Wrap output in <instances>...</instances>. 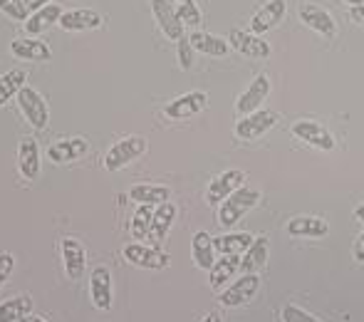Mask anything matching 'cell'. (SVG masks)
Here are the masks:
<instances>
[{
  "instance_id": "f546056e",
  "label": "cell",
  "mask_w": 364,
  "mask_h": 322,
  "mask_svg": "<svg viewBox=\"0 0 364 322\" xmlns=\"http://www.w3.org/2000/svg\"><path fill=\"white\" fill-rule=\"evenodd\" d=\"M28 82V73L25 70H8L5 75H0V107L8 104V100L18 97V92Z\"/></svg>"
},
{
  "instance_id": "ffe728a7",
  "label": "cell",
  "mask_w": 364,
  "mask_h": 322,
  "mask_svg": "<svg viewBox=\"0 0 364 322\" xmlns=\"http://www.w3.org/2000/svg\"><path fill=\"white\" fill-rule=\"evenodd\" d=\"M87 151H90L87 139H82V136H73V139L55 141V144L48 149V156H50V161H55V163H68V161L82 159Z\"/></svg>"
},
{
  "instance_id": "836d02e7",
  "label": "cell",
  "mask_w": 364,
  "mask_h": 322,
  "mask_svg": "<svg viewBox=\"0 0 364 322\" xmlns=\"http://www.w3.org/2000/svg\"><path fill=\"white\" fill-rule=\"evenodd\" d=\"M0 13H5L13 20H28V5L25 0H0Z\"/></svg>"
},
{
  "instance_id": "60d3db41",
  "label": "cell",
  "mask_w": 364,
  "mask_h": 322,
  "mask_svg": "<svg viewBox=\"0 0 364 322\" xmlns=\"http://www.w3.org/2000/svg\"><path fill=\"white\" fill-rule=\"evenodd\" d=\"M201 322H223V320H220V315H218V313H208Z\"/></svg>"
},
{
  "instance_id": "44dd1931",
  "label": "cell",
  "mask_w": 364,
  "mask_h": 322,
  "mask_svg": "<svg viewBox=\"0 0 364 322\" xmlns=\"http://www.w3.org/2000/svg\"><path fill=\"white\" fill-rule=\"evenodd\" d=\"M292 238H325L330 233V223L317 216H295L288 221V228Z\"/></svg>"
},
{
  "instance_id": "8992f818",
  "label": "cell",
  "mask_w": 364,
  "mask_h": 322,
  "mask_svg": "<svg viewBox=\"0 0 364 322\" xmlns=\"http://www.w3.org/2000/svg\"><path fill=\"white\" fill-rule=\"evenodd\" d=\"M18 107L20 112H23L25 119L33 124V129H45L50 122V112H48V102L43 100V95H40L35 87L25 85L23 90L18 92Z\"/></svg>"
},
{
  "instance_id": "52a82bcc",
  "label": "cell",
  "mask_w": 364,
  "mask_h": 322,
  "mask_svg": "<svg viewBox=\"0 0 364 322\" xmlns=\"http://www.w3.org/2000/svg\"><path fill=\"white\" fill-rule=\"evenodd\" d=\"M260 288L258 273H243L235 283H230L225 290H220L218 300L223 308H240V305H248L255 298Z\"/></svg>"
},
{
  "instance_id": "484cf974",
  "label": "cell",
  "mask_w": 364,
  "mask_h": 322,
  "mask_svg": "<svg viewBox=\"0 0 364 322\" xmlns=\"http://www.w3.org/2000/svg\"><path fill=\"white\" fill-rule=\"evenodd\" d=\"M129 198L136 206H161L171 198V191L166 186H156V183H134L129 188Z\"/></svg>"
},
{
  "instance_id": "83f0119b",
  "label": "cell",
  "mask_w": 364,
  "mask_h": 322,
  "mask_svg": "<svg viewBox=\"0 0 364 322\" xmlns=\"http://www.w3.org/2000/svg\"><path fill=\"white\" fill-rule=\"evenodd\" d=\"M191 258L196 263V268L201 270H211L213 263H216V245H213V238L208 236L206 231H198L191 241Z\"/></svg>"
},
{
  "instance_id": "4fadbf2b",
  "label": "cell",
  "mask_w": 364,
  "mask_h": 322,
  "mask_svg": "<svg viewBox=\"0 0 364 322\" xmlns=\"http://www.w3.org/2000/svg\"><path fill=\"white\" fill-rule=\"evenodd\" d=\"M208 107V95L206 92H186V95L176 97L166 104L164 114L168 119H188V117H196L198 112H203Z\"/></svg>"
},
{
  "instance_id": "8d00e7d4",
  "label": "cell",
  "mask_w": 364,
  "mask_h": 322,
  "mask_svg": "<svg viewBox=\"0 0 364 322\" xmlns=\"http://www.w3.org/2000/svg\"><path fill=\"white\" fill-rule=\"evenodd\" d=\"M15 268V258L13 253H0V285L5 283V280L10 278V273H13Z\"/></svg>"
},
{
  "instance_id": "3957f363",
  "label": "cell",
  "mask_w": 364,
  "mask_h": 322,
  "mask_svg": "<svg viewBox=\"0 0 364 322\" xmlns=\"http://www.w3.org/2000/svg\"><path fill=\"white\" fill-rule=\"evenodd\" d=\"M146 151V139L144 136H124V139L114 141L112 144V149L105 154V168L109 173L119 171V168H124L127 163L136 161L141 154Z\"/></svg>"
},
{
  "instance_id": "5b68a950",
  "label": "cell",
  "mask_w": 364,
  "mask_h": 322,
  "mask_svg": "<svg viewBox=\"0 0 364 322\" xmlns=\"http://www.w3.org/2000/svg\"><path fill=\"white\" fill-rule=\"evenodd\" d=\"M292 136H295L297 141H302V144L317 149V151H332L337 144L335 136H332V132L315 119L295 122V124H292Z\"/></svg>"
},
{
  "instance_id": "277c9868",
  "label": "cell",
  "mask_w": 364,
  "mask_h": 322,
  "mask_svg": "<svg viewBox=\"0 0 364 322\" xmlns=\"http://www.w3.org/2000/svg\"><path fill=\"white\" fill-rule=\"evenodd\" d=\"M270 90H273V85H270L268 75L265 73L255 75V77L248 82V87L240 92L238 100H235V112H238L240 117H245V114H253V112L263 109L265 100L270 97Z\"/></svg>"
},
{
  "instance_id": "7402d4cb",
  "label": "cell",
  "mask_w": 364,
  "mask_h": 322,
  "mask_svg": "<svg viewBox=\"0 0 364 322\" xmlns=\"http://www.w3.org/2000/svg\"><path fill=\"white\" fill-rule=\"evenodd\" d=\"M60 18H63L60 5L50 3V5H45V8H40V10H35V13L28 15V20H25V33H28V38L40 35L48 28H53L55 23H60Z\"/></svg>"
},
{
  "instance_id": "30bf717a",
  "label": "cell",
  "mask_w": 364,
  "mask_h": 322,
  "mask_svg": "<svg viewBox=\"0 0 364 322\" xmlns=\"http://www.w3.org/2000/svg\"><path fill=\"white\" fill-rule=\"evenodd\" d=\"M243 181H245V173L240 171V168H228V171L218 173V176L208 183L206 201L211 203V206H220L230 193L238 191V188L243 186Z\"/></svg>"
},
{
  "instance_id": "7c38bea8",
  "label": "cell",
  "mask_w": 364,
  "mask_h": 322,
  "mask_svg": "<svg viewBox=\"0 0 364 322\" xmlns=\"http://www.w3.org/2000/svg\"><path fill=\"white\" fill-rule=\"evenodd\" d=\"M297 15H300V20L305 23V28L315 30L317 35H322V38H327V40L337 38V23L325 8H317V5H312V3H302Z\"/></svg>"
},
{
  "instance_id": "7bdbcfd3",
  "label": "cell",
  "mask_w": 364,
  "mask_h": 322,
  "mask_svg": "<svg viewBox=\"0 0 364 322\" xmlns=\"http://www.w3.org/2000/svg\"><path fill=\"white\" fill-rule=\"evenodd\" d=\"M18 322H45L43 318H35V315H25L23 320H18Z\"/></svg>"
},
{
  "instance_id": "ba28073f",
  "label": "cell",
  "mask_w": 364,
  "mask_h": 322,
  "mask_svg": "<svg viewBox=\"0 0 364 322\" xmlns=\"http://www.w3.org/2000/svg\"><path fill=\"white\" fill-rule=\"evenodd\" d=\"M228 45L233 50H238L240 55L245 58H253V60H265L270 58V43H265L263 35H255V33H245V30L233 28L228 33Z\"/></svg>"
},
{
  "instance_id": "4316f807",
  "label": "cell",
  "mask_w": 364,
  "mask_h": 322,
  "mask_svg": "<svg viewBox=\"0 0 364 322\" xmlns=\"http://www.w3.org/2000/svg\"><path fill=\"white\" fill-rule=\"evenodd\" d=\"M235 273H240V255H220L213 268L208 270V283L213 290H223Z\"/></svg>"
},
{
  "instance_id": "2e32d148",
  "label": "cell",
  "mask_w": 364,
  "mask_h": 322,
  "mask_svg": "<svg viewBox=\"0 0 364 322\" xmlns=\"http://www.w3.org/2000/svg\"><path fill=\"white\" fill-rule=\"evenodd\" d=\"M10 53L18 60H28V63H50L53 60V50L48 48V43L35 38H15L10 43Z\"/></svg>"
},
{
  "instance_id": "7a4b0ae2",
  "label": "cell",
  "mask_w": 364,
  "mask_h": 322,
  "mask_svg": "<svg viewBox=\"0 0 364 322\" xmlns=\"http://www.w3.org/2000/svg\"><path fill=\"white\" fill-rule=\"evenodd\" d=\"M278 119H280L278 112L258 109V112H253V114L240 117L233 127V134H235V139H240V141H255L268 134V132L278 124Z\"/></svg>"
},
{
  "instance_id": "1f68e13d",
  "label": "cell",
  "mask_w": 364,
  "mask_h": 322,
  "mask_svg": "<svg viewBox=\"0 0 364 322\" xmlns=\"http://www.w3.org/2000/svg\"><path fill=\"white\" fill-rule=\"evenodd\" d=\"M173 8V13L178 15L183 25L188 28H198L203 23V15H201V8L196 5V0H168Z\"/></svg>"
},
{
  "instance_id": "cb8c5ba5",
  "label": "cell",
  "mask_w": 364,
  "mask_h": 322,
  "mask_svg": "<svg viewBox=\"0 0 364 322\" xmlns=\"http://www.w3.org/2000/svg\"><path fill=\"white\" fill-rule=\"evenodd\" d=\"M188 40H191V45H193L196 53H203V55H208V58H225V55L230 53L228 40L218 38V35H213V33L196 30L193 35H188Z\"/></svg>"
},
{
  "instance_id": "d6986e66",
  "label": "cell",
  "mask_w": 364,
  "mask_h": 322,
  "mask_svg": "<svg viewBox=\"0 0 364 322\" xmlns=\"http://www.w3.org/2000/svg\"><path fill=\"white\" fill-rule=\"evenodd\" d=\"M63 248V260H65V273H68L70 280H82L87 268V253L82 248V243L77 238H63L60 243Z\"/></svg>"
},
{
  "instance_id": "f1b7e54d",
  "label": "cell",
  "mask_w": 364,
  "mask_h": 322,
  "mask_svg": "<svg viewBox=\"0 0 364 322\" xmlns=\"http://www.w3.org/2000/svg\"><path fill=\"white\" fill-rule=\"evenodd\" d=\"M255 236L250 233H223V236L213 238V245L220 255H243L250 248Z\"/></svg>"
},
{
  "instance_id": "74e56055",
  "label": "cell",
  "mask_w": 364,
  "mask_h": 322,
  "mask_svg": "<svg viewBox=\"0 0 364 322\" xmlns=\"http://www.w3.org/2000/svg\"><path fill=\"white\" fill-rule=\"evenodd\" d=\"M352 255H355L357 263H364V231L360 233V238L355 241V248H352Z\"/></svg>"
},
{
  "instance_id": "d4e9b609",
  "label": "cell",
  "mask_w": 364,
  "mask_h": 322,
  "mask_svg": "<svg viewBox=\"0 0 364 322\" xmlns=\"http://www.w3.org/2000/svg\"><path fill=\"white\" fill-rule=\"evenodd\" d=\"M18 166H20V173H23L28 181H35V178L40 176V149H38V141H35L33 136L20 141Z\"/></svg>"
},
{
  "instance_id": "6da1fadb",
  "label": "cell",
  "mask_w": 364,
  "mask_h": 322,
  "mask_svg": "<svg viewBox=\"0 0 364 322\" xmlns=\"http://www.w3.org/2000/svg\"><path fill=\"white\" fill-rule=\"evenodd\" d=\"M260 201V191L250 186H240L238 191H233L223 203L218 206V223L223 228H233L240 223V218L248 211H253Z\"/></svg>"
},
{
  "instance_id": "d6a6232c",
  "label": "cell",
  "mask_w": 364,
  "mask_h": 322,
  "mask_svg": "<svg viewBox=\"0 0 364 322\" xmlns=\"http://www.w3.org/2000/svg\"><path fill=\"white\" fill-rule=\"evenodd\" d=\"M151 221H154L151 206L136 208L134 221H132V236H134V241H144V238L149 236V228H151Z\"/></svg>"
},
{
  "instance_id": "8fae6325",
  "label": "cell",
  "mask_w": 364,
  "mask_h": 322,
  "mask_svg": "<svg viewBox=\"0 0 364 322\" xmlns=\"http://www.w3.org/2000/svg\"><path fill=\"white\" fill-rule=\"evenodd\" d=\"M124 258L129 260L132 265L144 270H164L168 268V255L164 250L154 248V245H141V243H129L124 248Z\"/></svg>"
},
{
  "instance_id": "ee69618b",
  "label": "cell",
  "mask_w": 364,
  "mask_h": 322,
  "mask_svg": "<svg viewBox=\"0 0 364 322\" xmlns=\"http://www.w3.org/2000/svg\"><path fill=\"white\" fill-rule=\"evenodd\" d=\"M345 3H350V8H355V5H364V0H345Z\"/></svg>"
},
{
  "instance_id": "e0dca14e",
  "label": "cell",
  "mask_w": 364,
  "mask_h": 322,
  "mask_svg": "<svg viewBox=\"0 0 364 322\" xmlns=\"http://www.w3.org/2000/svg\"><path fill=\"white\" fill-rule=\"evenodd\" d=\"M90 298L97 310H109L112 308V273L100 265L90 273Z\"/></svg>"
},
{
  "instance_id": "f35d334b",
  "label": "cell",
  "mask_w": 364,
  "mask_h": 322,
  "mask_svg": "<svg viewBox=\"0 0 364 322\" xmlns=\"http://www.w3.org/2000/svg\"><path fill=\"white\" fill-rule=\"evenodd\" d=\"M350 18L355 25L364 28V5H355V8H350Z\"/></svg>"
},
{
  "instance_id": "ac0fdd59",
  "label": "cell",
  "mask_w": 364,
  "mask_h": 322,
  "mask_svg": "<svg viewBox=\"0 0 364 322\" xmlns=\"http://www.w3.org/2000/svg\"><path fill=\"white\" fill-rule=\"evenodd\" d=\"M151 13L156 18L161 33L168 40H181L183 38V23L178 20V15L173 13L171 3L168 0H151Z\"/></svg>"
},
{
  "instance_id": "5bb4252c",
  "label": "cell",
  "mask_w": 364,
  "mask_h": 322,
  "mask_svg": "<svg viewBox=\"0 0 364 322\" xmlns=\"http://www.w3.org/2000/svg\"><path fill=\"white\" fill-rule=\"evenodd\" d=\"M58 25L65 33H87V30H100L105 25V18L92 8H77L63 13Z\"/></svg>"
},
{
  "instance_id": "e575fe53",
  "label": "cell",
  "mask_w": 364,
  "mask_h": 322,
  "mask_svg": "<svg viewBox=\"0 0 364 322\" xmlns=\"http://www.w3.org/2000/svg\"><path fill=\"white\" fill-rule=\"evenodd\" d=\"M176 53H178V68L191 70L193 68V45L186 35H183L181 40H176Z\"/></svg>"
},
{
  "instance_id": "ab89813d",
  "label": "cell",
  "mask_w": 364,
  "mask_h": 322,
  "mask_svg": "<svg viewBox=\"0 0 364 322\" xmlns=\"http://www.w3.org/2000/svg\"><path fill=\"white\" fill-rule=\"evenodd\" d=\"M53 0H25V5H28V10L30 13H35V10H40V8H45V5H50Z\"/></svg>"
},
{
  "instance_id": "b9f144b4",
  "label": "cell",
  "mask_w": 364,
  "mask_h": 322,
  "mask_svg": "<svg viewBox=\"0 0 364 322\" xmlns=\"http://www.w3.org/2000/svg\"><path fill=\"white\" fill-rule=\"evenodd\" d=\"M355 221L364 223V206H357V208H355Z\"/></svg>"
},
{
  "instance_id": "d590c367",
  "label": "cell",
  "mask_w": 364,
  "mask_h": 322,
  "mask_svg": "<svg viewBox=\"0 0 364 322\" xmlns=\"http://www.w3.org/2000/svg\"><path fill=\"white\" fill-rule=\"evenodd\" d=\"M283 322H320L312 313L297 308V305H285L283 308Z\"/></svg>"
},
{
  "instance_id": "603a6c76",
  "label": "cell",
  "mask_w": 364,
  "mask_h": 322,
  "mask_svg": "<svg viewBox=\"0 0 364 322\" xmlns=\"http://www.w3.org/2000/svg\"><path fill=\"white\" fill-rule=\"evenodd\" d=\"M268 253H270L268 236H255L250 248L240 255V273H258L268 263Z\"/></svg>"
},
{
  "instance_id": "9c48e42d",
  "label": "cell",
  "mask_w": 364,
  "mask_h": 322,
  "mask_svg": "<svg viewBox=\"0 0 364 322\" xmlns=\"http://www.w3.org/2000/svg\"><path fill=\"white\" fill-rule=\"evenodd\" d=\"M288 13V3L285 0H268L265 5H260L250 18V33L265 35L270 30H275L280 25V20Z\"/></svg>"
},
{
  "instance_id": "4dcf8cb0",
  "label": "cell",
  "mask_w": 364,
  "mask_h": 322,
  "mask_svg": "<svg viewBox=\"0 0 364 322\" xmlns=\"http://www.w3.org/2000/svg\"><path fill=\"white\" fill-rule=\"evenodd\" d=\"M33 310V300L28 295H18V298H10L5 303H0V322H18L25 315H30Z\"/></svg>"
},
{
  "instance_id": "9a60e30c",
  "label": "cell",
  "mask_w": 364,
  "mask_h": 322,
  "mask_svg": "<svg viewBox=\"0 0 364 322\" xmlns=\"http://www.w3.org/2000/svg\"><path fill=\"white\" fill-rule=\"evenodd\" d=\"M173 221H176V206H173L171 201H166V203H161V206H156L146 241L151 243L154 248H159V245L166 241V236H168V231H171Z\"/></svg>"
}]
</instances>
